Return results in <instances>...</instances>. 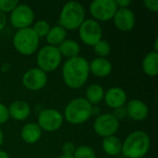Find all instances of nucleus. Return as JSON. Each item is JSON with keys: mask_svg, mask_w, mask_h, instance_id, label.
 Here are the masks:
<instances>
[{"mask_svg": "<svg viewBox=\"0 0 158 158\" xmlns=\"http://www.w3.org/2000/svg\"><path fill=\"white\" fill-rule=\"evenodd\" d=\"M90 75L89 61L83 56L67 59L62 67V78L70 89H80L87 81Z\"/></svg>", "mask_w": 158, "mask_h": 158, "instance_id": "nucleus-1", "label": "nucleus"}, {"mask_svg": "<svg viewBox=\"0 0 158 158\" xmlns=\"http://www.w3.org/2000/svg\"><path fill=\"white\" fill-rule=\"evenodd\" d=\"M151 140L143 131H135L129 134L122 143L121 154L127 158H143L149 152Z\"/></svg>", "mask_w": 158, "mask_h": 158, "instance_id": "nucleus-2", "label": "nucleus"}, {"mask_svg": "<svg viewBox=\"0 0 158 158\" xmlns=\"http://www.w3.org/2000/svg\"><path fill=\"white\" fill-rule=\"evenodd\" d=\"M93 107L84 97L74 98L66 106L63 118L72 125L83 124L93 116Z\"/></svg>", "mask_w": 158, "mask_h": 158, "instance_id": "nucleus-3", "label": "nucleus"}, {"mask_svg": "<svg viewBox=\"0 0 158 158\" xmlns=\"http://www.w3.org/2000/svg\"><path fill=\"white\" fill-rule=\"evenodd\" d=\"M85 20V9L83 6L75 1L66 3L59 14L58 25L66 31H74L79 29L81 23Z\"/></svg>", "mask_w": 158, "mask_h": 158, "instance_id": "nucleus-4", "label": "nucleus"}, {"mask_svg": "<svg viewBox=\"0 0 158 158\" xmlns=\"http://www.w3.org/2000/svg\"><path fill=\"white\" fill-rule=\"evenodd\" d=\"M39 38L31 27L18 30L13 36V46L18 53L23 56L34 54L39 46Z\"/></svg>", "mask_w": 158, "mask_h": 158, "instance_id": "nucleus-5", "label": "nucleus"}, {"mask_svg": "<svg viewBox=\"0 0 158 158\" xmlns=\"http://www.w3.org/2000/svg\"><path fill=\"white\" fill-rule=\"evenodd\" d=\"M62 62V56L56 46L45 45L43 46L37 53L36 63L40 69L47 72L56 70Z\"/></svg>", "mask_w": 158, "mask_h": 158, "instance_id": "nucleus-6", "label": "nucleus"}, {"mask_svg": "<svg viewBox=\"0 0 158 158\" xmlns=\"http://www.w3.org/2000/svg\"><path fill=\"white\" fill-rule=\"evenodd\" d=\"M79 36L81 42L88 45L94 46L103 37V30L100 23L94 19H85L79 27Z\"/></svg>", "mask_w": 158, "mask_h": 158, "instance_id": "nucleus-7", "label": "nucleus"}, {"mask_svg": "<svg viewBox=\"0 0 158 158\" xmlns=\"http://www.w3.org/2000/svg\"><path fill=\"white\" fill-rule=\"evenodd\" d=\"M118 9L115 0H94L89 6L91 15L98 22L113 19Z\"/></svg>", "mask_w": 158, "mask_h": 158, "instance_id": "nucleus-8", "label": "nucleus"}, {"mask_svg": "<svg viewBox=\"0 0 158 158\" xmlns=\"http://www.w3.org/2000/svg\"><path fill=\"white\" fill-rule=\"evenodd\" d=\"M64 122L63 115L55 108L43 109L38 115V126L42 131L53 132L59 130Z\"/></svg>", "mask_w": 158, "mask_h": 158, "instance_id": "nucleus-9", "label": "nucleus"}, {"mask_svg": "<svg viewBox=\"0 0 158 158\" xmlns=\"http://www.w3.org/2000/svg\"><path fill=\"white\" fill-rule=\"evenodd\" d=\"M34 20L32 8L26 4H19L10 12V23L17 30L29 28Z\"/></svg>", "mask_w": 158, "mask_h": 158, "instance_id": "nucleus-10", "label": "nucleus"}, {"mask_svg": "<svg viewBox=\"0 0 158 158\" xmlns=\"http://www.w3.org/2000/svg\"><path fill=\"white\" fill-rule=\"evenodd\" d=\"M119 129V121L109 113L97 116L94 122V130L98 136L103 138L115 135Z\"/></svg>", "mask_w": 158, "mask_h": 158, "instance_id": "nucleus-11", "label": "nucleus"}, {"mask_svg": "<svg viewBox=\"0 0 158 158\" xmlns=\"http://www.w3.org/2000/svg\"><path fill=\"white\" fill-rule=\"evenodd\" d=\"M47 74L39 68H32L27 70L22 77L23 86L32 92L40 91L47 83Z\"/></svg>", "mask_w": 158, "mask_h": 158, "instance_id": "nucleus-12", "label": "nucleus"}, {"mask_svg": "<svg viewBox=\"0 0 158 158\" xmlns=\"http://www.w3.org/2000/svg\"><path fill=\"white\" fill-rule=\"evenodd\" d=\"M113 19H114V24L117 27V29L123 32L131 31L136 24L135 14L129 7L118 8Z\"/></svg>", "mask_w": 158, "mask_h": 158, "instance_id": "nucleus-13", "label": "nucleus"}, {"mask_svg": "<svg viewBox=\"0 0 158 158\" xmlns=\"http://www.w3.org/2000/svg\"><path fill=\"white\" fill-rule=\"evenodd\" d=\"M104 100L107 106L116 109L125 106L127 104V94L120 87H111L105 92Z\"/></svg>", "mask_w": 158, "mask_h": 158, "instance_id": "nucleus-14", "label": "nucleus"}, {"mask_svg": "<svg viewBox=\"0 0 158 158\" xmlns=\"http://www.w3.org/2000/svg\"><path fill=\"white\" fill-rule=\"evenodd\" d=\"M127 116L136 121L144 120L149 114L148 106L140 99H132L126 104Z\"/></svg>", "mask_w": 158, "mask_h": 158, "instance_id": "nucleus-15", "label": "nucleus"}, {"mask_svg": "<svg viewBox=\"0 0 158 158\" xmlns=\"http://www.w3.org/2000/svg\"><path fill=\"white\" fill-rule=\"evenodd\" d=\"M90 73L98 78H105L110 75L113 67L111 62L106 58L95 57L91 62H89Z\"/></svg>", "mask_w": 158, "mask_h": 158, "instance_id": "nucleus-16", "label": "nucleus"}, {"mask_svg": "<svg viewBox=\"0 0 158 158\" xmlns=\"http://www.w3.org/2000/svg\"><path fill=\"white\" fill-rule=\"evenodd\" d=\"M7 108L9 118L17 121H23L27 119L31 114V107L29 104L23 100L14 101Z\"/></svg>", "mask_w": 158, "mask_h": 158, "instance_id": "nucleus-17", "label": "nucleus"}, {"mask_svg": "<svg viewBox=\"0 0 158 158\" xmlns=\"http://www.w3.org/2000/svg\"><path fill=\"white\" fill-rule=\"evenodd\" d=\"M20 137L26 143L33 144L40 141L42 137V130L37 123L30 122L25 124L20 131Z\"/></svg>", "mask_w": 158, "mask_h": 158, "instance_id": "nucleus-18", "label": "nucleus"}, {"mask_svg": "<svg viewBox=\"0 0 158 158\" xmlns=\"http://www.w3.org/2000/svg\"><path fill=\"white\" fill-rule=\"evenodd\" d=\"M143 72L149 77H156L158 73V53L156 51L149 52L142 63Z\"/></svg>", "mask_w": 158, "mask_h": 158, "instance_id": "nucleus-19", "label": "nucleus"}, {"mask_svg": "<svg viewBox=\"0 0 158 158\" xmlns=\"http://www.w3.org/2000/svg\"><path fill=\"white\" fill-rule=\"evenodd\" d=\"M102 148L104 152L110 156H117L121 154L122 143L118 137L116 135L106 137L102 143Z\"/></svg>", "mask_w": 158, "mask_h": 158, "instance_id": "nucleus-20", "label": "nucleus"}, {"mask_svg": "<svg viewBox=\"0 0 158 158\" xmlns=\"http://www.w3.org/2000/svg\"><path fill=\"white\" fill-rule=\"evenodd\" d=\"M66 37H67V31L63 27L59 25H56L50 28L47 35L45 36V39L48 45L57 47L60 44H62L66 40Z\"/></svg>", "mask_w": 158, "mask_h": 158, "instance_id": "nucleus-21", "label": "nucleus"}, {"mask_svg": "<svg viewBox=\"0 0 158 158\" xmlns=\"http://www.w3.org/2000/svg\"><path fill=\"white\" fill-rule=\"evenodd\" d=\"M57 48H58V51H59L61 56H64L67 59L79 56L80 52H81L80 44L74 40H67L66 39L62 44H60L57 46Z\"/></svg>", "mask_w": 158, "mask_h": 158, "instance_id": "nucleus-22", "label": "nucleus"}, {"mask_svg": "<svg viewBox=\"0 0 158 158\" xmlns=\"http://www.w3.org/2000/svg\"><path fill=\"white\" fill-rule=\"evenodd\" d=\"M105 95V90L104 88L99 84H91L85 92V99L93 106L100 103L102 100H104Z\"/></svg>", "mask_w": 158, "mask_h": 158, "instance_id": "nucleus-23", "label": "nucleus"}, {"mask_svg": "<svg viewBox=\"0 0 158 158\" xmlns=\"http://www.w3.org/2000/svg\"><path fill=\"white\" fill-rule=\"evenodd\" d=\"M94 51L97 57H102V58H106V56H109L111 52V45L110 44L106 41V40H101L97 44H95L94 46Z\"/></svg>", "mask_w": 158, "mask_h": 158, "instance_id": "nucleus-24", "label": "nucleus"}, {"mask_svg": "<svg viewBox=\"0 0 158 158\" xmlns=\"http://www.w3.org/2000/svg\"><path fill=\"white\" fill-rule=\"evenodd\" d=\"M50 25L49 23L44 20V19H41V20H38L36 21L34 24H33V27L31 28L33 30V31L35 32V34L38 36V38H43V37H45L50 30Z\"/></svg>", "mask_w": 158, "mask_h": 158, "instance_id": "nucleus-25", "label": "nucleus"}, {"mask_svg": "<svg viewBox=\"0 0 158 158\" xmlns=\"http://www.w3.org/2000/svg\"><path fill=\"white\" fill-rule=\"evenodd\" d=\"M73 158H96L94 150L88 145H80L76 148Z\"/></svg>", "mask_w": 158, "mask_h": 158, "instance_id": "nucleus-26", "label": "nucleus"}, {"mask_svg": "<svg viewBox=\"0 0 158 158\" xmlns=\"http://www.w3.org/2000/svg\"><path fill=\"white\" fill-rule=\"evenodd\" d=\"M19 4L18 0H0V11L3 13L11 12Z\"/></svg>", "mask_w": 158, "mask_h": 158, "instance_id": "nucleus-27", "label": "nucleus"}, {"mask_svg": "<svg viewBox=\"0 0 158 158\" xmlns=\"http://www.w3.org/2000/svg\"><path fill=\"white\" fill-rule=\"evenodd\" d=\"M76 145L72 142H67L62 145V153L64 156H73L75 150H76Z\"/></svg>", "mask_w": 158, "mask_h": 158, "instance_id": "nucleus-28", "label": "nucleus"}, {"mask_svg": "<svg viewBox=\"0 0 158 158\" xmlns=\"http://www.w3.org/2000/svg\"><path fill=\"white\" fill-rule=\"evenodd\" d=\"M9 119L8 108L2 103H0V125L6 123Z\"/></svg>", "mask_w": 158, "mask_h": 158, "instance_id": "nucleus-29", "label": "nucleus"}, {"mask_svg": "<svg viewBox=\"0 0 158 158\" xmlns=\"http://www.w3.org/2000/svg\"><path fill=\"white\" fill-rule=\"evenodd\" d=\"M112 115L119 121L120 119H124L127 117V111H126V107L122 106L119 108H116L114 109V112L112 113Z\"/></svg>", "mask_w": 158, "mask_h": 158, "instance_id": "nucleus-30", "label": "nucleus"}, {"mask_svg": "<svg viewBox=\"0 0 158 158\" xmlns=\"http://www.w3.org/2000/svg\"><path fill=\"white\" fill-rule=\"evenodd\" d=\"M143 3L149 11H151V12H157L158 11L157 0H145Z\"/></svg>", "mask_w": 158, "mask_h": 158, "instance_id": "nucleus-31", "label": "nucleus"}, {"mask_svg": "<svg viewBox=\"0 0 158 158\" xmlns=\"http://www.w3.org/2000/svg\"><path fill=\"white\" fill-rule=\"evenodd\" d=\"M115 1L118 8H127L131 4V0H115Z\"/></svg>", "mask_w": 158, "mask_h": 158, "instance_id": "nucleus-32", "label": "nucleus"}, {"mask_svg": "<svg viewBox=\"0 0 158 158\" xmlns=\"http://www.w3.org/2000/svg\"><path fill=\"white\" fill-rule=\"evenodd\" d=\"M7 19H6V16L5 13H3L2 11H0V31H3L6 25Z\"/></svg>", "mask_w": 158, "mask_h": 158, "instance_id": "nucleus-33", "label": "nucleus"}, {"mask_svg": "<svg viewBox=\"0 0 158 158\" xmlns=\"http://www.w3.org/2000/svg\"><path fill=\"white\" fill-rule=\"evenodd\" d=\"M0 158H9V156L6 152L0 150Z\"/></svg>", "mask_w": 158, "mask_h": 158, "instance_id": "nucleus-34", "label": "nucleus"}, {"mask_svg": "<svg viewBox=\"0 0 158 158\" xmlns=\"http://www.w3.org/2000/svg\"><path fill=\"white\" fill-rule=\"evenodd\" d=\"M3 143H4V133L3 131L0 129V147L3 145Z\"/></svg>", "mask_w": 158, "mask_h": 158, "instance_id": "nucleus-35", "label": "nucleus"}, {"mask_svg": "<svg viewBox=\"0 0 158 158\" xmlns=\"http://www.w3.org/2000/svg\"><path fill=\"white\" fill-rule=\"evenodd\" d=\"M154 51H156V52H157L158 51V40L157 39H156V41H155V50Z\"/></svg>", "mask_w": 158, "mask_h": 158, "instance_id": "nucleus-36", "label": "nucleus"}, {"mask_svg": "<svg viewBox=\"0 0 158 158\" xmlns=\"http://www.w3.org/2000/svg\"><path fill=\"white\" fill-rule=\"evenodd\" d=\"M58 158H73V156H64V155H62L61 156H59Z\"/></svg>", "mask_w": 158, "mask_h": 158, "instance_id": "nucleus-37", "label": "nucleus"}]
</instances>
